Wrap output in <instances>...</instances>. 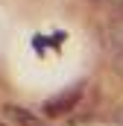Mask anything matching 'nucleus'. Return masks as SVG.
Here are the masks:
<instances>
[{"label": "nucleus", "instance_id": "nucleus-1", "mask_svg": "<svg viewBox=\"0 0 123 126\" xmlns=\"http://www.w3.org/2000/svg\"><path fill=\"white\" fill-rule=\"evenodd\" d=\"M79 97H82V85H70L67 91H62V94L50 97V100L41 106V111H44L47 117H62V114H70V111L76 109Z\"/></svg>", "mask_w": 123, "mask_h": 126}, {"label": "nucleus", "instance_id": "nucleus-2", "mask_svg": "<svg viewBox=\"0 0 123 126\" xmlns=\"http://www.w3.org/2000/svg\"><path fill=\"white\" fill-rule=\"evenodd\" d=\"M3 117H6L12 126H44L41 120H38V114H32L30 109H24V106H15V103L3 106Z\"/></svg>", "mask_w": 123, "mask_h": 126}, {"label": "nucleus", "instance_id": "nucleus-3", "mask_svg": "<svg viewBox=\"0 0 123 126\" xmlns=\"http://www.w3.org/2000/svg\"><path fill=\"white\" fill-rule=\"evenodd\" d=\"M108 44H111V50H123V24H114L108 30Z\"/></svg>", "mask_w": 123, "mask_h": 126}, {"label": "nucleus", "instance_id": "nucleus-4", "mask_svg": "<svg viewBox=\"0 0 123 126\" xmlns=\"http://www.w3.org/2000/svg\"><path fill=\"white\" fill-rule=\"evenodd\" d=\"M111 64H114V70L123 76V50H114V56H111Z\"/></svg>", "mask_w": 123, "mask_h": 126}, {"label": "nucleus", "instance_id": "nucleus-5", "mask_svg": "<svg viewBox=\"0 0 123 126\" xmlns=\"http://www.w3.org/2000/svg\"><path fill=\"white\" fill-rule=\"evenodd\" d=\"M0 126H12V123H6V120H0Z\"/></svg>", "mask_w": 123, "mask_h": 126}, {"label": "nucleus", "instance_id": "nucleus-6", "mask_svg": "<svg viewBox=\"0 0 123 126\" xmlns=\"http://www.w3.org/2000/svg\"><path fill=\"white\" fill-rule=\"evenodd\" d=\"M100 3H108V0H100Z\"/></svg>", "mask_w": 123, "mask_h": 126}]
</instances>
